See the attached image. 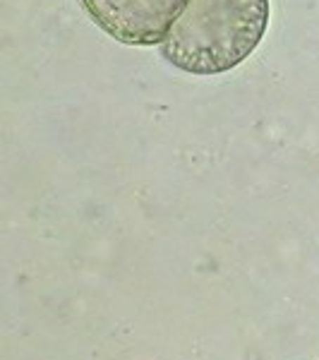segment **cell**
<instances>
[{
    "label": "cell",
    "instance_id": "1",
    "mask_svg": "<svg viewBox=\"0 0 319 360\" xmlns=\"http://www.w3.org/2000/svg\"><path fill=\"white\" fill-rule=\"evenodd\" d=\"M269 15V0H185L159 44L161 56L195 77L228 72L262 44Z\"/></svg>",
    "mask_w": 319,
    "mask_h": 360
},
{
    "label": "cell",
    "instance_id": "2",
    "mask_svg": "<svg viewBox=\"0 0 319 360\" xmlns=\"http://www.w3.org/2000/svg\"><path fill=\"white\" fill-rule=\"evenodd\" d=\"M108 37L127 46L161 44L185 0H82Z\"/></svg>",
    "mask_w": 319,
    "mask_h": 360
}]
</instances>
